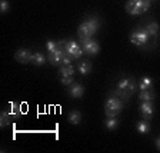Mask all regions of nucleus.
Returning <instances> with one entry per match:
<instances>
[{"label":"nucleus","mask_w":160,"mask_h":153,"mask_svg":"<svg viewBox=\"0 0 160 153\" xmlns=\"http://www.w3.org/2000/svg\"><path fill=\"white\" fill-rule=\"evenodd\" d=\"M10 115L12 117H19L22 115V109H20V105L19 103H10Z\"/></svg>","instance_id":"nucleus-21"},{"label":"nucleus","mask_w":160,"mask_h":153,"mask_svg":"<svg viewBox=\"0 0 160 153\" xmlns=\"http://www.w3.org/2000/svg\"><path fill=\"white\" fill-rule=\"evenodd\" d=\"M156 147H157V150H160V136L156 139Z\"/></svg>","instance_id":"nucleus-27"},{"label":"nucleus","mask_w":160,"mask_h":153,"mask_svg":"<svg viewBox=\"0 0 160 153\" xmlns=\"http://www.w3.org/2000/svg\"><path fill=\"white\" fill-rule=\"evenodd\" d=\"M67 122L72 125H79L82 122V113H80L79 110H73V112H70V115L67 116Z\"/></svg>","instance_id":"nucleus-15"},{"label":"nucleus","mask_w":160,"mask_h":153,"mask_svg":"<svg viewBox=\"0 0 160 153\" xmlns=\"http://www.w3.org/2000/svg\"><path fill=\"white\" fill-rule=\"evenodd\" d=\"M63 56H64V46L63 49H62V46H59L54 52H52V53L49 54V62L53 66H59V64H62V60H63Z\"/></svg>","instance_id":"nucleus-8"},{"label":"nucleus","mask_w":160,"mask_h":153,"mask_svg":"<svg viewBox=\"0 0 160 153\" xmlns=\"http://www.w3.org/2000/svg\"><path fill=\"white\" fill-rule=\"evenodd\" d=\"M9 7H10V4H9L7 0H2V2H0V12H2L3 14L9 12Z\"/></svg>","instance_id":"nucleus-24"},{"label":"nucleus","mask_w":160,"mask_h":153,"mask_svg":"<svg viewBox=\"0 0 160 153\" xmlns=\"http://www.w3.org/2000/svg\"><path fill=\"white\" fill-rule=\"evenodd\" d=\"M139 100L140 102H153L154 100V93L152 89H146V90H140L139 93Z\"/></svg>","instance_id":"nucleus-12"},{"label":"nucleus","mask_w":160,"mask_h":153,"mask_svg":"<svg viewBox=\"0 0 160 153\" xmlns=\"http://www.w3.org/2000/svg\"><path fill=\"white\" fill-rule=\"evenodd\" d=\"M99 27H100V20L96 16H90L84 22H82L80 26L77 27V36L80 39V43L84 44L89 40H92L93 34H96Z\"/></svg>","instance_id":"nucleus-1"},{"label":"nucleus","mask_w":160,"mask_h":153,"mask_svg":"<svg viewBox=\"0 0 160 153\" xmlns=\"http://www.w3.org/2000/svg\"><path fill=\"white\" fill-rule=\"evenodd\" d=\"M79 72H80V74H89L90 72H92V63H90L89 60H82L79 63Z\"/></svg>","instance_id":"nucleus-16"},{"label":"nucleus","mask_w":160,"mask_h":153,"mask_svg":"<svg viewBox=\"0 0 160 153\" xmlns=\"http://www.w3.org/2000/svg\"><path fill=\"white\" fill-rule=\"evenodd\" d=\"M136 89H137V83L132 77H124L117 83V94L122 96L123 99H129L136 92Z\"/></svg>","instance_id":"nucleus-2"},{"label":"nucleus","mask_w":160,"mask_h":153,"mask_svg":"<svg viewBox=\"0 0 160 153\" xmlns=\"http://www.w3.org/2000/svg\"><path fill=\"white\" fill-rule=\"evenodd\" d=\"M150 7V0H129L126 3V12L132 16L146 13Z\"/></svg>","instance_id":"nucleus-3"},{"label":"nucleus","mask_w":160,"mask_h":153,"mask_svg":"<svg viewBox=\"0 0 160 153\" xmlns=\"http://www.w3.org/2000/svg\"><path fill=\"white\" fill-rule=\"evenodd\" d=\"M153 86V79L149 76H144L140 79V83H139V89L140 90H146V89H152Z\"/></svg>","instance_id":"nucleus-17"},{"label":"nucleus","mask_w":160,"mask_h":153,"mask_svg":"<svg viewBox=\"0 0 160 153\" xmlns=\"http://www.w3.org/2000/svg\"><path fill=\"white\" fill-rule=\"evenodd\" d=\"M150 129H152V126H150L149 120H146V119H144V120H140V122H137V125H136V130L139 132V133H142V135L149 133Z\"/></svg>","instance_id":"nucleus-14"},{"label":"nucleus","mask_w":160,"mask_h":153,"mask_svg":"<svg viewBox=\"0 0 160 153\" xmlns=\"http://www.w3.org/2000/svg\"><path fill=\"white\" fill-rule=\"evenodd\" d=\"M140 112L143 115V119L150 120L154 115L153 103H152V102H142V105H140Z\"/></svg>","instance_id":"nucleus-9"},{"label":"nucleus","mask_w":160,"mask_h":153,"mask_svg":"<svg viewBox=\"0 0 160 153\" xmlns=\"http://www.w3.org/2000/svg\"><path fill=\"white\" fill-rule=\"evenodd\" d=\"M73 83V77H62V84H64V86H72Z\"/></svg>","instance_id":"nucleus-25"},{"label":"nucleus","mask_w":160,"mask_h":153,"mask_svg":"<svg viewBox=\"0 0 160 153\" xmlns=\"http://www.w3.org/2000/svg\"><path fill=\"white\" fill-rule=\"evenodd\" d=\"M74 72L76 70H74V67L72 64H63L59 70V74H60V77H73Z\"/></svg>","instance_id":"nucleus-13"},{"label":"nucleus","mask_w":160,"mask_h":153,"mask_svg":"<svg viewBox=\"0 0 160 153\" xmlns=\"http://www.w3.org/2000/svg\"><path fill=\"white\" fill-rule=\"evenodd\" d=\"M14 59H16L19 63L26 64V63H30V62H32V59H33V53H32L29 49H20V50L16 52Z\"/></svg>","instance_id":"nucleus-7"},{"label":"nucleus","mask_w":160,"mask_h":153,"mask_svg":"<svg viewBox=\"0 0 160 153\" xmlns=\"http://www.w3.org/2000/svg\"><path fill=\"white\" fill-rule=\"evenodd\" d=\"M149 37H150V34L146 30V27H139V29H134L130 33V42L134 46H144L149 42Z\"/></svg>","instance_id":"nucleus-5"},{"label":"nucleus","mask_w":160,"mask_h":153,"mask_svg":"<svg viewBox=\"0 0 160 153\" xmlns=\"http://www.w3.org/2000/svg\"><path fill=\"white\" fill-rule=\"evenodd\" d=\"M72 59H73V57L64 52V56H63V60H62V64H70V60H72Z\"/></svg>","instance_id":"nucleus-26"},{"label":"nucleus","mask_w":160,"mask_h":153,"mask_svg":"<svg viewBox=\"0 0 160 153\" xmlns=\"http://www.w3.org/2000/svg\"><path fill=\"white\" fill-rule=\"evenodd\" d=\"M64 52H66L67 54H70L73 59H79V57L84 53L83 47L80 46L76 40H66V43H64Z\"/></svg>","instance_id":"nucleus-6"},{"label":"nucleus","mask_w":160,"mask_h":153,"mask_svg":"<svg viewBox=\"0 0 160 153\" xmlns=\"http://www.w3.org/2000/svg\"><path fill=\"white\" fill-rule=\"evenodd\" d=\"M32 63H33L34 66H43V64L46 63V56H44L43 53H40V52H37V53H33Z\"/></svg>","instance_id":"nucleus-18"},{"label":"nucleus","mask_w":160,"mask_h":153,"mask_svg":"<svg viewBox=\"0 0 160 153\" xmlns=\"http://www.w3.org/2000/svg\"><path fill=\"white\" fill-rule=\"evenodd\" d=\"M57 47H59V42H54V40H49V42L46 43V49L49 50V53L54 52Z\"/></svg>","instance_id":"nucleus-23"},{"label":"nucleus","mask_w":160,"mask_h":153,"mask_svg":"<svg viewBox=\"0 0 160 153\" xmlns=\"http://www.w3.org/2000/svg\"><path fill=\"white\" fill-rule=\"evenodd\" d=\"M83 93H84V87L80 83H73L70 86L69 92H67V94L70 97H73V99H80V97L83 96Z\"/></svg>","instance_id":"nucleus-11"},{"label":"nucleus","mask_w":160,"mask_h":153,"mask_svg":"<svg viewBox=\"0 0 160 153\" xmlns=\"http://www.w3.org/2000/svg\"><path fill=\"white\" fill-rule=\"evenodd\" d=\"M123 109V102L117 96H109L104 103V113L107 117H116Z\"/></svg>","instance_id":"nucleus-4"},{"label":"nucleus","mask_w":160,"mask_h":153,"mask_svg":"<svg viewBox=\"0 0 160 153\" xmlns=\"http://www.w3.org/2000/svg\"><path fill=\"white\" fill-rule=\"evenodd\" d=\"M146 30L149 32L150 36H157V32H159V24L154 22V20H152V22H149V24L146 26Z\"/></svg>","instance_id":"nucleus-20"},{"label":"nucleus","mask_w":160,"mask_h":153,"mask_svg":"<svg viewBox=\"0 0 160 153\" xmlns=\"http://www.w3.org/2000/svg\"><path fill=\"white\" fill-rule=\"evenodd\" d=\"M10 120H12V115H10L9 112H3V113H2V117H0V126L2 127L9 126Z\"/></svg>","instance_id":"nucleus-22"},{"label":"nucleus","mask_w":160,"mask_h":153,"mask_svg":"<svg viewBox=\"0 0 160 153\" xmlns=\"http://www.w3.org/2000/svg\"><path fill=\"white\" fill-rule=\"evenodd\" d=\"M104 126L107 130H116L119 126V120H117V117H107L104 122Z\"/></svg>","instance_id":"nucleus-19"},{"label":"nucleus","mask_w":160,"mask_h":153,"mask_svg":"<svg viewBox=\"0 0 160 153\" xmlns=\"http://www.w3.org/2000/svg\"><path fill=\"white\" fill-rule=\"evenodd\" d=\"M82 47H83V52L86 54H90V56H94V54H97L99 53V50H100V46H99V43H97L96 40H89L87 43H84V44H82Z\"/></svg>","instance_id":"nucleus-10"}]
</instances>
